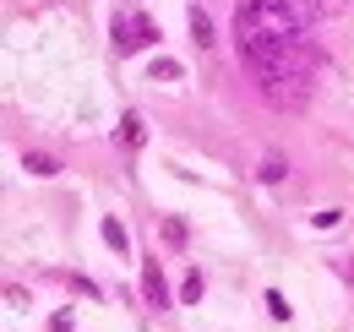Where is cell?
Listing matches in <instances>:
<instances>
[{
    "mask_svg": "<svg viewBox=\"0 0 354 332\" xmlns=\"http://www.w3.org/2000/svg\"><path fill=\"white\" fill-rule=\"evenodd\" d=\"M234 55L272 109H306L322 44L306 0H234Z\"/></svg>",
    "mask_w": 354,
    "mask_h": 332,
    "instance_id": "obj_1",
    "label": "cell"
},
{
    "mask_svg": "<svg viewBox=\"0 0 354 332\" xmlns=\"http://www.w3.org/2000/svg\"><path fill=\"white\" fill-rule=\"evenodd\" d=\"M109 39H115V55H142V49H153V44H158V28H153V17H147V11L120 6V11H115V22H109Z\"/></svg>",
    "mask_w": 354,
    "mask_h": 332,
    "instance_id": "obj_2",
    "label": "cell"
},
{
    "mask_svg": "<svg viewBox=\"0 0 354 332\" xmlns=\"http://www.w3.org/2000/svg\"><path fill=\"white\" fill-rule=\"evenodd\" d=\"M142 294H147V305H153V311H169V305H175V299H169V284H164L158 256H147V261H142Z\"/></svg>",
    "mask_w": 354,
    "mask_h": 332,
    "instance_id": "obj_3",
    "label": "cell"
},
{
    "mask_svg": "<svg viewBox=\"0 0 354 332\" xmlns=\"http://www.w3.org/2000/svg\"><path fill=\"white\" fill-rule=\"evenodd\" d=\"M22 169H28V174H39V180H49V174H60V158L44 153V147H28V153H22Z\"/></svg>",
    "mask_w": 354,
    "mask_h": 332,
    "instance_id": "obj_4",
    "label": "cell"
},
{
    "mask_svg": "<svg viewBox=\"0 0 354 332\" xmlns=\"http://www.w3.org/2000/svg\"><path fill=\"white\" fill-rule=\"evenodd\" d=\"M191 39L202 44V49L213 44V17H207V6H191Z\"/></svg>",
    "mask_w": 354,
    "mask_h": 332,
    "instance_id": "obj_5",
    "label": "cell"
},
{
    "mask_svg": "<svg viewBox=\"0 0 354 332\" xmlns=\"http://www.w3.org/2000/svg\"><path fill=\"white\" fill-rule=\"evenodd\" d=\"M202 294H207V278H202V267H191L185 284H180V299H185V305H202Z\"/></svg>",
    "mask_w": 354,
    "mask_h": 332,
    "instance_id": "obj_6",
    "label": "cell"
},
{
    "mask_svg": "<svg viewBox=\"0 0 354 332\" xmlns=\"http://www.w3.org/2000/svg\"><path fill=\"white\" fill-rule=\"evenodd\" d=\"M120 142H126V147H142V142H147V125H142V115H126V120H120Z\"/></svg>",
    "mask_w": 354,
    "mask_h": 332,
    "instance_id": "obj_7",
    "label": "cell"
},
{
    "mask_svg": "<svg viewBox=\"0 0 354 332\" xmlns=\"http://www.w3.org/2000/svg\"><path fill=\"white\" fill-rule=\"evenodd\" d=\"M180 77H185V66H180V60H169V55H158V60H153V82H180Z\"/></svg>",
    "mask_w": 354,
    "mask_h": 332,
    "instance_id": "obj_8",
    "label": "cell"
},
{
    "mask_svg": "<svg viewBox=\"0 0 354 332\" xmlns=\"http://www.w3.org/2000/svg\"><path fill=\"white\" fill-rule=\"evenodd\" d=\"M257 174H262L267 185H278V180H283V174H289V164H283V158H278V153H267V158H262V169H257Z\"/></svg>",
    "mask_w": 354,
    "mask_h": 332,
    "instance_id": "obj_9",
    "label": "cell"
},
{
    "mask_svg": "<svg viewBox=\"0 0 354 332\" xmlns=\"http://www.w3.org/2000/svg\"><path fill=\"white\" fill-rule=\"evenodd\" d=\"M262 299H267V316H272V322H289V299H283L278 289H267Z\"/></svg>",
    "mask_w": 354,
    "mask_h": 332,
    "instance_id": "obj_10",
    "label": "cell"
},
{
    "mask_svg": "<svg viewBox=\"0 0 354 332\" xmlns=\"http://www.w3.org/2000/svg\"><path fill=\"white\" fill-rule=\"evenodd\" d=\"M104 240L115 250H126V223H120V218H104Z\"/></svg>",
    "mask_w": 354,
    "mask_h": 332,
    "instance_id": "obj_11",
    "label": "cell"
},
{
    "mask_svg": "<svg viewBox=\"0 0 354 332\" xmlns=\"http://www.w3.org/2000/svg\"><path fill=\"white\" fill-rule=\"evenodd\" d=\"M164 240L175 250H185V223H180V218H164Z\"/></svg>",
    "mask_w": 354,
    "mask_h": 332,
    "instance_id": "obj_12",
    "label": "cell"
},
{
    "mask_svg": "<svg viewBox=\"0 0 354 332\" xmlns=\"http://www.w3.org/2000/svg\"><path fill=\"white\" fill-rule=\"evenodd\" d=\"M310 223H316V229H338V223H344V212H338V208H322Z\"/></svg>",
    "mask_w": 354,
    "mask_h": 332,
    "instance_id": "obj_13",
    "label": "cell"
},
{
    "mask_svg": "<svg viewBox=\"0 0 354 332\" xmlns=\"http://www.w3.org/2000/svg\"><path fill=\"white\" fill-rule=\"evenodd\" d=\"M77 327V316H71V311H55V322H49V332H71Z\"/></svg>",
    "mask_w": 354,
    "mask_h": 332,
    "instance_id": "obj_14",
    "label": "cell"
},
{
    "mask_svg": "<svg viewBox=\"0 0 354 332\" xmlns=\"http://www.w3.org/2000/svg\"><path fill=\"white\" fill-rule=\"evenodd\" d=\"M338 273H344V278L354 284V256H344V261H338Z\"/></svg>",
    "mask_w": 354,
    "mask_h": 332,
    "instance_id": "obj_15",
    "label": "cell"
},
{
    "mask_svg": "<svg viewBox=\"0 0 354 332\" xmlns=\"http://www.w3.org/2000/svg\"><path fill=\"white\" fill-rule=\"evenodd\" d=\"M344 6H349V0H322V11H344Z\"/></svg>",
    "mask_w": 354,
    "mask_h": 332,
    "instance_id": "obj_16",
    "label": "cell"
}]
</instances>
